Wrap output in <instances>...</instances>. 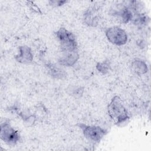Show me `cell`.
<instances>
[{
	"label": "cell",
	"mask_w": 151,
	"mask_h": 151,
	"mask_svg": "<svg viewBox=\"0 0 151 151\" xmlns=\"http://www.w3.org/2000/svg\"><path fill=\"white\" fill-rule=\"evenodd\" d=\"M107 111L109 117L117 125L126 122L130 118L122 99L117 96H114L109 103Z\"/></svg>",
	"instance_id": "cell-1"
},
{
	"label": "cell",
	"mask_w": 151,
	"mask_h": 151,
	"mask_svg": "<svg viewBox=\"0 0 151 151\" xmlns=\"http://www.w3.org/2000/svg\"><path fill=\"white\" fill-rule=\"evenodd\" d=\"M78 127L81 129L86 139L93 143L100 142L107 133L106 129L97 126L80 123Z\"/></svg>",
	"instance_id": "cell-2"
},
{
	"label": "cell",
	"mask_w": 151,
	"mask_h": 151,
	"mask_svg": "<svg viewBox=\"0 0 151 151\" xmlns=\"http://www.w3.org/2000/svg\"><path fill=\"white\" fill-rule=\"evenodd\" d=\"M56 36L60 43L62 51L77 50L76 37L71 32L64 28H60L56 32Z\"/></svg>",
	"instance_id": "cell-3"
},
{
	"label": "cell",
	"mask_w": 151,
	"mask_h": 151,
	"mask_svg": "<svg viewBox=\"0 0 151 151\" xmlns=\"http://www.w3.org/2000/svg\"><path fill=\"white\" fill-rule=\"evenodd\" d=\"M0 137L5 143L10 146L15 145L20 139L19 132L8 122L1 123Z\"/></svg>",
	"instance_id": "cell-4"
},
{
	"label": "cell",
	"mask_w": 151,
	"mask_h": 151,
	"mask_svg": "<svg viewBox=\"0 0 151 151\" xmlns=\"http://www.w3.org/2000/svg\"><path fill=\"white\" fill-rule=\"evenodd\" d=\"M107 40L116 45H122L126 43L127 35L124 29L117 26L108 28L105 31Z\"/></svg>",
	"instance_id": "cell-5"
},
{
	"label": "cell",
	"mask_w": 151,
	"mask_h": 151,
	"mask_svg": "<svg viewBox=\"0 0 151 151\" xmlns=\"http://www.w3.org/2000/svg\"><path fill=\"white\" fill-rule=\"evenodd\" d=\"M78 58L77 50L62 51V55L58 60V63L61 65L71 67L76 64Z\"/></svg>",
	"instance_id": "cell-6"
},
{
	"label": "cell",
	"mask_w": 151,
	"mask_h": 151,
	"mask_svg": "<svg viewBox=\"0 0 151 151\" xmlns=\"http://www.w3.org/2000/svg\"><path fill=\"white\" fill-rule=\"evenodd\" d=\"M15 59L22 64L31 63L33 60V54L31 48L27 45L19 47V53L15 56Z\"/></svg>",
	"instance_id": "cell-7"
},
{
	"label": "cell",
	"mask_w": 151,
	"mask_h": 151,
	"mask_svg": "<svg viewBox=\"0 0 151 151\" xmlns=\"http://www.w3.org/2000/svg\"><path fill=\"white\" fill-rule=\"evenodd\" d=\"M47 67L50 74L52 77L57 79H63L65 77L66 73L64 70L57 65L50 63L47 65Z\"/></svg>",
	"instance_id": "cell-8"
},
{
	"label": "cell",
	"mask_w": 151,
	"mask_h": 151,
	"mask_svg": "<svg viewBox=\"0 0 151 151\" xmlns=\"http://www.w3.org/2000/svg\"><path fill=\"white\" fill-rule=\"evenodd\" d=\"M84 20L85 23L88 26L96 27L97 25V15L93 9H89L84 13Z\"/></svg>",
	"instance_id": "cell-9"
},
{
	"label": "cell",
	"mask_w": 151,
	"mask_h": 151,
	"mask_svg": "<svg viewBox=\"0 0 151 151\" xmlns=\"http://www.w3.org/2000/svg\"><path fill=\"white\" fill-rule=\"evenodd\" d=\"M132 66L134 71L139 74H145L148 70L146 63L139 59H135L132 62Z\"/></svg>",
	"instance_id": "cell-10"
},
{
	"label": "cell",
	"mask_w": 151,
	"mask_h": 151,
	"mask_svg": "<svg viewBox=\"0 0 151 151\" xmlns=\"http://www.w3.org/2000/svg\"><path fill=\"white\" fill-rule=\"evenodd\" d=\"M96 68L99 72L105 74L109 72L110 69V63L107 61L98 63L96 65Z\"/></svg>",
	"instance_id": "cell-11"
},
{
	"label": "cell",
	"mask_w": 151,
	"mask_h": 151,
	"mask_svg": "<svg viewBox=\"0 0 151 151\" xmlns=\"http://www.w3.org/2000/svg\"><path fill=\"white\" fill-rule=\"evenodd\" d=\"M83 88H81V87H78V88H74L72 90V94L71 95H74L76 97L77 96H78L79 97H80L83 93Z\"/></svg>",
	"instance_id": "cell-12"
},
{
	"label": "cell",
	"mask_w": 151,
	"mask_h": 151,
	"mask_svg": "<svg viewBox=\"0 0 151 151\" xmlns=\"http://www.w3.org/2000/svg\"><path fill=\"white\" fill-rule=\"evenodd\" d=\"M51 3V5L55 6H58L63 5L64 3L66 2L65 1H50Z\"/></svg>",
	"instance_id": "cell-13"
}]
</instances>
